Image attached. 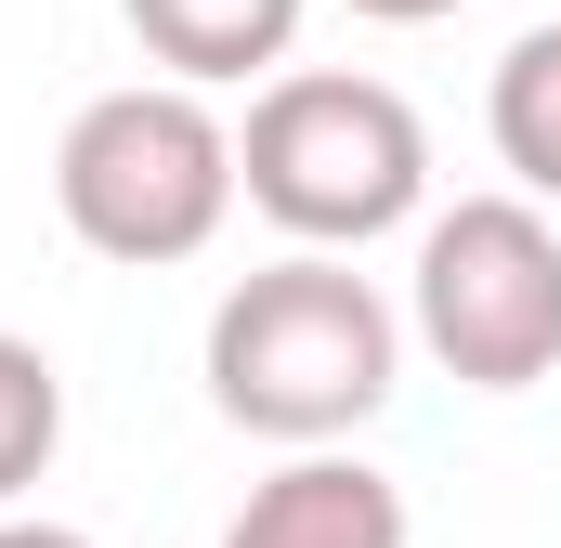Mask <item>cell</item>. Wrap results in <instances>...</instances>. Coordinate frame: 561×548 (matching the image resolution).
Returning <instances> with one entry per match:
<instances>
[{
	"label": "cell",
	"mask_w": 561,
	"mask_h": 548,
	"mask_svg": "<svg viewBox=\"0 0 561 548\" xmlns=\"http://www.w3.org/2000/svg\"><path fill=\"white\" fill-rule=\"evenodd\" d=\"M196 366H209L222 431L287 444V457H340L405 379V313L379 300V274L327 262V249H287V262L236 274L209 300Z\"/></svg>",
	"instance_id": "cell-1"
},
{
	"label": "cell",
	"mask_w": 561,
	"mask_h": 548,
	"mask_svg": "<svg viewBox=\"0 0 561 548\" xmlns=\"http://www.w3.org/2000/svg\"><path fill=\"white\" fill-rule=\"evenodd\" d=\"M236 183L287 249L353 262V249L431 222V132L366 66H287V79H262V105L236 132Z\"/></svg>",
	"instance_id": "cell-2"
},
{
	"label": "cell",
	"mask_w": 561,
	"mask_h": 548,
	"mask_svg": "<svg viewBox=\"0 0 561 548\" xmlns=\"http://www.w3.org/2000/svg\"><path fill=\"white\" fill-rule=\"evenodd\" d=\"M236 118L183 79H118L92 92L66 144H53V209L92 262H131V274H170L196 262L222 222H236Z\"/></svg>",
	"instance_id": "cell-3"
},
{
	"label": "cell",
	"mask_w": 561,
	"mask_h": 548,
	"mask_svg": "<svg viewBox=\"0 0 561 548\" xmlns=\"http://www.w3.org/2000/svg\"><path fill=\"white\" fill-rule=\"evenodd\" d=\"M405 340L457 392H536L561 366V222L536 196H457L419 222Z\"/></svg>",
	"instance_id": "cell-4"
},
{
	"label": "cell",
	"mask_w": 561,
	"mask_h": 548,
	"mask_svg": "<svg viewBox=\"0 0 561 548\" xmlns=\"http://www.w3.org/2000/svg\"><path fill=\"white\" fill-rule=\"evenodd\" d=\"M209 548H405V483L379 457H287L236 496V523Z\"/></svg>",
	"instance_id": "cell-5"
},
{
	"label": "cell",
	"mask_w": 561,
	"mask_h": 548,
	"mask_svg": "<svg viewBox=\"0 0 561 548\" xmlns=\"http://www.w3.org/2000/svg\"><path fill=\"white\" fill-rule=\"evenodd\" d=\"M144 39V66L157 79H183V92H236V79H287V39H300V13L313 0H118Z\"/></svg>",
	"instance_id": "cell-6"
},
{
	"label": "cell",
	"mask_w": 561,
	"mask_h": 548,
	"mask_svg": "<svg viewBox=\"0 0 561 548\" xmlns=\"http://www.w3.org/2000/svg\"><path fill=\"white\" fill-rule=\"evenodd\" d=\"M483 132H496V170H510V196H561V13L549 26H523L510 53H496V79H483Z\"/></svg>",
	"instance_id": "cell-7"
},
{
	"label": "cell",
	"mask_w": 561,
	"mask_h": 548,
	"mask_svg": "<svg viewBox=\"0 0 561 548\" xmlns=\"http://www.w3.org/2000/svg\"><path fill=\"white\" fill-rule=\"evenodd\" d=\"M66 457V366L39 353V340H13L0 327V510L13 496H39V470Z\"/></svg>",
	"instance_id": "cell-8"
},
{
	"label": "cell",
	"mask_w": 561,
	"mask_h": 548,
	"mask_svg": "<svg viewBox=\"0 0 561 548\" xmlns=\"http://www.w3.org/2000/svg\"><path fill=\"white\" fill-rule=\"evenodd\" d=\"M0 548H105V536H79V523H53V510H0Z\"/></svg>",
	"instance_id": "cell-9"
},
{
	"label": "cell",
	"mask_w": 561,
	"mask_h": 548,
	"mask_svg": "<svg viewBox=\"0 0 561 548\" xmlns=\"http://www.w3.org/2000/svg\"><path fill=\"white\" fill-rule=\"evenodd\" d=\"M340 13H366V26H444V13H470V0H340Z\"/></svg>",
	"instance_id": "cell-10"
}]
</instances>
